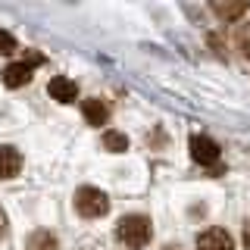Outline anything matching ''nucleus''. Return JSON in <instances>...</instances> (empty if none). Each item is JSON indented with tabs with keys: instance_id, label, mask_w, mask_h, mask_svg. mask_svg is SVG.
I'll return each mask as SVG.
<instances>
[{
	"instance_id": "nucleus-1",
	"label": "nucleus",
	"mask_w": 250,
	"mask_h": 250,
	"mask_svg": "<svg viewBox=\"0 0 250 250\" xmlns=\"http://www.w3.org/2000/svg\"><path fill=\"white\" fill-rule=\"evenodd\" d=\"M153 234V225L147 216H125L119 219V229H116V238L128 247H144Z\"/></svg>"
},
{
	"instance_id": "nucleus-2",
	"label": "nucleus",
	"mask_w": 250,
	"mask_h": 250,
	"mask_svg": "<svg viewBox=\"0 0 250 250\" xmlns=\"http://www.w3.org/2000/svg\"><path fill=\"white\" fill-rule=\"evenodd\" d=\"M75 209L84 219H97V216H104L106 209H109V200H106V194L100 191V188L84 185V188H78V191H75Z\"/></svg>"
},
{
	"instance_id": "nucleus-3",
	"label": "nucleus",
	"mask_w": 250,
	"mask_h": 250,
	"mask_svg": "<svg viewBox=\"0 0 250 250\" xmlns=\"http://www.w3.org/2000/svg\"><path fill=\"white\" fill-rule=\"evenodd\" d=\"M191 156L200 166H216L219 163V144L207 135H194L191 138Z\"/></svg>"
},
{
	"instance_id": "nucleus-4",
	"label": "nucleus",
	"mask_w": 250,
	"mask_h": 250,
	"mask_svg": "<svg viewBox=\"0 0 250 250\" xmlns=\"http://www.w3.org/2000/svg\"><path fill=\"white\" fill-rule=\"evenodd\" d=\"M197 250H234V238L225 229H207L197 234Z\"/></svg>"
},
{
	"instance_id": "nucleus-5",
	"label": "nucleus",
	"mask_w": 250,
	"mask_h": 250,
	"mask_svg": "<svg viewBox=\"0 0 250 250\" xmlns=\"http://www.w3.org/2000/svg\"><path fill=\"white\" fill-rule=\"evenodd\" d=\"M47 94H50L57 104H75L78 84L72 78H66V75H57V78H50V84H47Z\"/></svg>"
},
{
	"instance_id": "nucleus-6",
	"label": "nucleus",
	"mask_w": 250,
	"mask_h": 250,
	"mask_svg": "<svg viewBox=\"0 0 250 250\" xmlns=\"http://www.w3.org/2000/svg\"><path fill=\"white\" fill-rule=\"evenodd\" d=\"M35 62H38V60H31V62H10V66L0 72L3 84H6V88H22V84H28V82H31V69H35Z\"/></svg>"
},
{
	"instance_id": "nucleus-7",
	"label": "nucleus",
	"mask_w": 250,
	"mask_h": 250,
	"mask_svg": "<svg viewBox=\"0 0 250 250\" xmlns=\"http://www.w3.org/2000/svg\"><path fill=\"white\" fill-rule=\"evenodd\" d=\"M19 169H22V153L16 150L13 144H0V182L16 178Z\"/></svg>"
},
{
	"instance_id": "nucleus-8",
	"label": "nucleus",
	"mask_w": 250,
	"mask_h": 250,
	"mask_svg": "<svg viewBox=\"0 0 250 250\" xmlns=\"http://www.w3.org/2000/svg\"><path fill=\"white\" fill-rule=\"evenodd\" d=\"M82 109H84V119H88V125H97V128H100V125H106V119H109V106L100 97L84 100Z\"/></svg>"
},
{
	"instance_id": "nucleus-9",
	"label": "nucleus",
	"mask_w": 250,
	"mask_h": 250,
	"mask_svg": "<svg viewBox=\"0 0 250 250\" xmlns=\"http://www.w3.org/2000/svg\"><path fill=\"white\" fill-rule=\"evenodd\" d=\"M213 13L219 16V19L231 22V19H238V16L250 13V6H247V3H213Z\"/></svg>"
},
{
	"instance_id": "nucleus-10",
	"label": "nucleus",
	"mask_w": 250,
	"mask_h": 250,
	"mask_svg": "<svg viewBox=\"0 0 250 250\" xmlns=\"http://www.w3.org/2000/svg\"><path fill=\"white\" fill-rule=\"evenodd\" d=\"M104 147L109 153H125V150H128V138H125L122 131L109 128V131H104Z\"/></svg>"
},
{
	"instance_id": "nucleus-11",
	"label": "nucleus",
	"mask_w": 250,
	"mask_h": 250,
	"mask_svg": "<svg viewBox=\"0 0 250 250\" xmlns=\"http://www.w3.org/2000/svg\"><path fill=\"white\" fill-rule=\"evenodd\" d=\"M60 244H57V238H53V234L50 231H35V234H31V238H28V250H57Z\"/></svg>"
},
{
	"instance_id": "nucleus-12",
	"label": "nucleus",
	"mask_w": 250,
	"mask_h": 250,
	"mask_svg": "<svg viewBox=\"0 0 250 250\" xmlns=\"http://www.w3.org/2000/svg\"><path fill=\"white\" fill-rule=\"evenodd\" d=\"M16 50V38L10 35V31L0 28V53H13Z\"/></svg>"
},
{
	"instance_id": "nucleus-13",
	"label": "nucleus",
	"mask_w": 250,
	"mask_h": 250,
	"mask_svg": "<svg viewBox=\"0 0 250 250\" xmlns=\"http://www.w3.org/2000/svg\"><path fill=\"white\" fill-rule=\"evenodd\" d=\"M244 247L250 250V219H247V222H244Z\"/></svg>"
},
{
	"instance_id": "nucleus-14",
	"label": "nucleus",
	"mask_w": 250,
	"mask_h": 250,
	"mask_svg": "<svg viewBox=\"0 0 250 250\" xmlns=\"http://www.w3.org/2000/svg\"><path fill=\"white\" fill-rule=\"evenodd\" d=\"M0 238H6V216H3V209H0Z\"/></svg>"
}]
</instances>
